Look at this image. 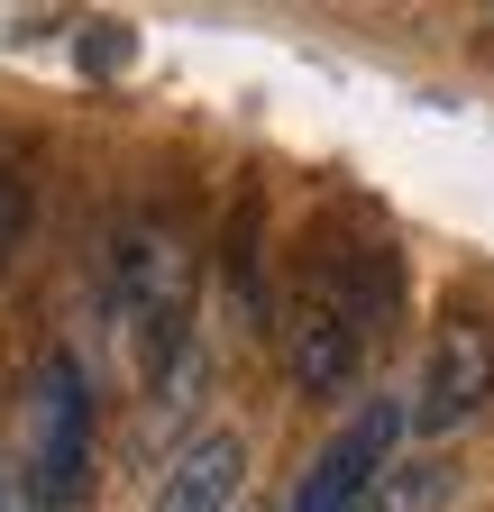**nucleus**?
<instances>
[{
  "label": "nucleus",
  "instance_id": "obj_1",
  "mask_svg": "<svg viewBox=\"0 0 494 512\" xmlns=\"http://www.w3.org/2000/svg\"><path fill=\"white\" fill-rule=\"evenodd\" d=\"M92 430H101V403H92L83 357L46 348L37 394H28V503L37 512H74V494L92 485Z\"/></svg>",
  "mask_w": 494,
  "mask_h": 512
},
{
  "label": "nucleus",
  "instance_id": "obj_2",
  "mask_svg": "<svg viewBox=\"0 0 494 512\" xmlns=\"http://www.w3.org/2000/svg\"><path fill=\"white\" fill-rule=\"evenodd\" d=\"M385 293H348V266L339 275H312L302 302L284 311V375L302 384L312 403H339L357 366H366V330H376Z\"/></svg>",
  "mask_w": 494,
  "mask_h": 512
},
{
  "label": "nucleus",
  "instance_id": "obj_3",
  "mask_svg": "<svg viewBox=\"0 0 494 512\" xmlns=\"http://www.w3.org/2000/svg\"><path fill=\"white\" fill-rule=\"evenodd\" d=\"M403 430H412V403H394V394H376L321 458H312V476L293 485V503L284 512H366V494H376L385 476H394V448H403Z\"/></svg>",
  "mask_w": 494,
  "mask_h": 512
},
{
  "label": "nucleus",
  "instance_id": "obj_4",
  "mask_svg": "<svg viewBox=\"0 0 494 512\" xmlns=\"http://www.w3.org/2000/svg\"><path fill=\"white\" fill-rule=\"evenodd\" d=\"M485 394H494V320L449 311L440 330H430V357H421V384H412V430L440 439V430L476 421Z\"/></svg>",
  "mask_w": 494,
  "mask_h": 512
},
{
  "label": "nucleus",
  "instance_id": "obj_5",
  "mask_svg": "<svg viewBox=\"0 0 494 512\" xmlns=\"http://www.w3.org/2000/svg\"><path fill=\"white\" fill-rule=\"evenodd\" d=\"M238 476H247V439L238 430H202V439L174 448V467H165L147 512H238Z\"/></svg>",
  "mask_w": 494,
  "mask_h": 512
},
{
  "label": "nucleus",
  "instance_id": "obj_6",
  "mask_svg": "<svg viewBox=\"0 0 494 512\" xmlns=\"http://www.w3.org/2000/svg\"><path fill=\"white\" fill-rule=\"evenodd\" d=\"M28 220H37V183L19 156H0V275H10V256L28 247Z\"/></svg>",
  "mask_w": 494,
  "mask_h": 512
},
{
  "label": "nucleus",
  "instance_id": "obj_7",
  "mask_svg": "<svg viewBox=\"0 0 494 512\" xmlns=\"http://www.w3.org/2000/svg\"><path fill=\"white\" fill-rule=\"evenodd\" d=\"M83 64L101 74V64H129V37H83Z\"/></svg>",
  "mask_w": 494,
  "mask_h": 512
},
{
  "label": "nucleus",
  "instance_id": "obj_8",
  "mask_svg": "<svg viewBox=\"0 0 494 512\" xmlns=\"http://www.w3.org/2000/svg\"><path fill=\"white\" fill-rule=\"evenodd\" d=\"M0 512H19V494H10V467H0Z\"/></svg>",
  "mask_w": 494,
  "mask_h": 512
}]
</instances>
